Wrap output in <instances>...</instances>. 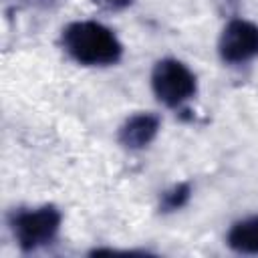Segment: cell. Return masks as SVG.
<instances>
[{
	"label": "cell",
	"instance_id": "cell-5",
	"mask_svg": "<svg viewBox=\"0 0 258 258\" xmlns=\"http://www.w3.org/2000/svg\"><path fill=\"white\" fill-rule=\"evenodd\" d=\"M159 127H161V119L155 113H135L121 123L117 131V139L125 149L139 151L145 149L157 137Z\"/></svg>",
	"mask_w": 258,
	"mask_h": 258
},
{
	"label": "cell",
	"instance_id": "cell-7",
	"mask_svg": "<svg viewBox=\"0 0 258 258\" xmlns=\"http://www.w3.org/2000/svg\"><path fill=\"white\" fill-rule=\"evenodd\" d=\"M191 198V183L189 181H179L173 183L171 187H167L161 198H159V212L161 214H171L181 210Z\"/></svg>",
	"mask_w": 258,
	"mask_h": 258
},
{
	"label": "cell",
	"instance_id": "cell-2",
	"mask_svg": "<svg viewBox=\"0 0 258 258\" xmlns=\"http://www.w3.org/2000/svg\"><path fill=\"white\" fill-rule=\"evenodd\" d=\"M60 222V210L52 204H44L40 208H20L12 212L10 230L22 252H34L56 238Z\"/></svg>",
	"mask_w": 258,
	"mask_h": 258
},
{
	"label": "cell",
	"instance_id": "cell-3",
	"mask_svg": "<svg viewBox=\"0 0 258 258\" xmlns=\"http://www.w3.org/2000/svg\"><path fill=\"white\" fill-rule=\"evenodd\" d=\"M151 89L159 103L169 109H179L198 93V79L185 62L161 58L151 71Z\"/></svg>",
	"mask_w": 258,
	"mask_h": 258
},
{
	"label": "cell",
	"instance_id": "cell-8",
	"mask_svg": "<svg viewBox=\"0 0 258 258\" xmlns=\"http://www.w3.org/2000/svg\"><path fill=\"white\" fill-rule=\"evenodd\" d=\"M135 0H93L95 6H99L105 12H121L127 10Z\"/></svg>",
	"mask_w": 258,
	"mask_h": 258
},
{
	"label": "cell",
	"instance_id": "cell-6",
	"mask_svg": "<svg viewBox=\"0 0 258 258\" xmlns=\"http://www.w3.org/2000/svg\"><path fill=\"white\" fill-rule=\"evenodd\" d=\"M226 244L238 254H258V216L234 222L228 230Z\"/></svg>",
	"mask_w": 258,
	"mask_h": 258
},
{
	"label": "cell",
	"instance_id": "cell-4",
	"mask_svg": "<svg viewBox=\"0 0 258 258\" xmlns=\"http://www.w3.org/2000/svg\"><path fill=\"white\" fill-rule=\"evenodd\" d=\"M218 54L226 64H244L258 56V24L234 18L230 20L218 40Z\"/></svg>",
	"mask_w": 258,
	"mask_h": 258
},
{
	"label": "cell",
	"instance_id": "cell-1",
	"mask_svg": "<svg viewBox=\"0 0 258 258\" xmlns=\"http://www.w3.org/2000/svg\"><path fill=\"white\" fill-rule=\"evenodd\" d=\"M60 44L75 62L85 67H111L123 56V44L117 34L95 20L67 24L60 34Z\"/></svg>",
	"mask_w": 258,
	"mask_h": 258
}]
</instances>
